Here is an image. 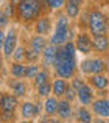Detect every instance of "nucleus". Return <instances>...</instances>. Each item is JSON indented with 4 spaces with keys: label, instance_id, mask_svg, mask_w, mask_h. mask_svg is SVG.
<instances>
[{
    "label": "nucleus",
    "instance_id": "33",
    "mask_svg": "<svg viewBox=\"0 0 109 123\" xmlns=\"http://www.w3.org/2000/svg\"><path fill=\"white\" fill-rule=\"evenodd\" d=\"M68 1H72V3H75V4L78 6H85V3H86V0H68Z\"/></svg>",
    "mask_w": 109,
    "mask_h": 123
},
{
    "label": "nucleus",
    "instance_id": "30",
    "mask_svg": "<svg viewBox=\"0 0 109 123\" xmlns=\"http://www.w3.org/2000/svg\"><path fill=\"white\" fill-rule=\"evenodd\" d=\"M64 98H67L68 101H71V103H75V101H78V93H76V90H75L72 86H68V89H67V92H65L64 94Z\"/></svg>",
    "mask_w": 109,
    "mask_h": 123
},
{
    "label": "nucleus",
    "instance_id": "19",
    "mask_svg": "<svg viewBox=\"0 0 109 123\" xmlns=\"http://www.w3.org/2000/svg\"><path fill=\"white\" fill-rule=\"evenodd\" d=\"M59 103H60V98L56 96L51 94L49 97L44 98L42 101V114L48 115L51 118H57V110H59Z\"/></svg>",
    "mask_w": 109,
    "mask_h": 123
},
{
    "label": "nucleus",
    "instance_id": "26",
    "mask_svg": "<svg viewBox=\"0 0 109 123\" xmlns=\"http://www.w3.org/2000/svg\"><path fill=\"white\" fill-rule=\"evenodd\" d=\"M33 92L35 93V97H38V98H41V100L49 97L51 94H52V81H48V82H45V84L37 86Z\"/></svg>",
    "mask_w": 109,
    "mask_h": 123
},
{
    "label": "nucleus",
    "instance_id": "7",
    "mask_svg": "<svg viewBox=\"0 0 109 123\" xmlns=\"http://www.w3.org/2000/svg\"><path fill=\"white\" fill-rule=\"evenodd\" d=\"M21 33L22 31H21V27H19V23L18 25H11L7 29L4 45H3V51H1V53H3L4 59L7 60V63L11 62L17 47L21 44Z\"/></svg>",
    "mask_w": 109,
    "mask_h": 123
},
{
    "label": "nucleus",
    "instance_id": "9",
    "mask_svg": "<svg viewBox=\"0 0 109 123\" xmlns=\"http://www.w3.org/2000/svg\"><path fill=\"white\" fill-rule=\"evenodd\" d=\"M7 90H10L11 93H14L15 96H18L21 100H25L30 96V92L33 90L31 82L27 81L26 78L23 79H18V78H12V77H7L4 81Z\"/></svg>",
    "mask_w": 109,
    "mask_h": 123
},
{
    "label": "nucleus",
    "instance_id": "29",
    "mask_svg": "<svg viewBox=\"0 0 109 123\" xmlns=\"http://www.w3.org/2000/svg\"><path fill=\"white\" fill-rule=\"evenodd\" d=\"M11 17L6 12V10L3 7H0V27L1 29H8L11 26Z\"/></svg>",
    "mask_w": 109,
    "mask_h": 123
},
{
    "label": "nucleus",
    "instance_id": "4",
    "mask_svg": "<svg viewBox=\"0 0 109 123\" xmlns=\"http://www.w3.org/2000/svg\"><path fill=\"white\" fill-rule=\"evenodd\" d=\"M87 15V30L92 36L109 34V14L102 8L93 7L86 10Z\"/></svg>",
    "mask_w": 109,
    "mask_h": 123
},
{
    "label": "nucleus",
    "instance_id": "32",
    "mask_svg": "<svg viewBox=\"0 0 109 123\" xmlns=\"http://www.w3.org/2000/svg\"><path fill=\"white\" fill-rule=\"evenodd\" d=\"M6 33H7V29H1L0 27V53L3 51V45H4V40H6Z\"/></svg>",
    "mask_w": 109,
    "mask_h": 123
},
{
    "label": "nucleus",
    "instance_id": "31",
    "mask_svg": "<svg viewBox=\"0 0 109 123\" xmlns=\"http://www.w3.org/2000/svg\"><path fill=\"white\" fill-rule=\"evenodd\" d=\"M6 64L7 60L4 59L3 53H0V81H6V74L8 75V70L6 71Z\"/></svg>",
    "mask_w": 109,
    "mask_h": 123
},
{
    "label": "nucleus",
    "instance_id": "22",
    "mask_svg": "<svg viewBox=\"0 0 109 123\" xmlns=\"http://www.w3.org/2000/svg\"><path fill=\"white\" fill-rule=\"evenodd\" d=\"M26 68L27 63H18V62H10L7 63V70H8V75L12 78L23 79L26 78Z\"/></svg>",
    "mask_w": 109,
    "mask_h": 123
},
{
    "label": "nucleus",
    "instance_id": "15",
    "mask_svg": "<svg viewBox=\"0 0 109 123\" xmlns=\"http://www.w3.org/2000/svg\"><path fill=\"white\" fill-rule=\"evenodd\" d=\"M93 52L98 56H108L109 55V36H93Z\"/></svg>",
    "mask_w": 109,
    "mask_h": 123
},
{
    "label": "nucleus",
    "instance_id": "6",
    "mask_svg": "<svg viewBox=\"0 0 109 123\" xmlns=\"http://www.w3.org/2000/svg\"><path fill=\"white\" fill-rule=\"evenodd\" d=\"M21 98L15 96L14 93L10 90H4V96H3V101L0 105V120L1 122H14L19 119L18 115V110L21 105Z\"/></svg>",
    "mask_w": 109,
    "mask_h": 123
},
{
    "label": "nucleus",
    "instance_id": "5",
    "mask_svg": "<svg viewBox=\"0 0 109 123\" xmlns=\"http://www.w3.org/2000/svg\"><path fill=\"white\" fill-rule=\"evenodd\" d=\"M109 71V62L106 56H85L79 62V73L85 77L93 74H106Z\"/></svg>",
    "mask_w": 109,
    "mask_h": 123
},
{
    "label": "nucleus",
    "instance_id": "27",
    "mask_svg": "<svg viewBox=\"0 0 109 123\" xmlns=\"http://www.w3.org/2000/svg\"><path fill=\"white\" fill-rule=\"evenodd\" d=\"M42 68L41 63H27V68H26V79L27 81H33L35 78V75L40 73V70Z\"/></svg>",
    "mask_w": 109,
    "mask_h": 123
},
{
    "label": "nucleus",
    "instance_id": "25",
    "mask_svg": "<svg viewBox=\"0 0 109 123\" xmlns=\"http://www.w3.org/2000/svg\"><path fill=\"white\" fill-rule=\"evenodd\" d=\"M27 47H26V43L23 41L17 47L15 52L12 55V62H18V63H27Z\"/></svg>",
    "mask_w": 109,
    "mask_h": 123
},
{
    "label": "nucleus",
    "instance_id": "3",
    "mask_svg": "<svg viewBox=\"0 0 109 123\" xmlns=\"http://www.w3.org/2000/svg\"><path fill=\"white\" fill-rule=\"evenodd\" d=\"M75 33L71 27V19L64 12L63 10L57 11V15L55 18V27H53V33L49 37V43L56 47L64 45L67 41H74Z\"/></svg>",
    "mask_w": 109,
    "mask_h": 123
},
{
    "label": "nucleus",
    "instance_id": "1",
    "mask_svg": "<svg viewBox=\"0 0 109 123\" xmlns=\"http://www.w3.org/2000/svg\"><path fill=\"white\" fill-rule=\"evenodd\" d=\"M52 71L56 77H61L68 81L79 73L78 51H76L74 41L70 40L64 45L59 47Z\"/></svg>",
    "mask_w": 109,
    "mask_h": 123
},
{
    "label": "nucleus",
    "instance_id": "12",
    "mask_svg": "<svg viewBox=\"0 0 109 123\" xmlns=\"http://www.w3.org/2000/svg\"><path fill=\"white\" fill-rule=\"evenodd\" d=\"M90 110L96 118L109 120V96H97V98L90 105Z\"/></svg>",
    "mask_w": 109,
    "mask_h": 123
},
{
    "label": "nucleus",
    "instance_id": "20",
    "mask_svg": "<svg viewBox=\"0 0 109 123\" xmlns=\"http://www.w3.org/2000/svg\"><path fill=\"white\" fill-rule=\"evenodd\" d=\"M94 114L92 112L90 107L86 105H80L75 107V115H74V120L79 123H92L94 122Z\"/></svg>",
    "mask_w": 109,
    "mask_h": 123
},
{
    "label": "nucleus",
    "instance_id": "36",
    "mask_svg": "<svg viewBox=\"0 0 109 123\" xmlns=\"http://www.w3.org/2000/svg\"><path fill=\"white\" fill-rule=\"evenodd\" d=\"M104 1H105V4L106 6H109V0H104Z\"/></svg>",
    "mask_w": 109,
    "mask_h": 123
},
{
    "label": "nucleus",
    "instance_id": "13",
    "mask_svg": "<svg viewBox=\"0 0 109 123\" xmlns=\"http://www.w3.org/2000/svg\"><path fill=\"white\" fill-rule=\"evenodd\" d=\"M76 93H78V103L80 105L90 107L93 104V101L97 98V92L89 82H86L82 88H79Z\"/></svg>",
    "mask_w": 109,
    "mask_h": 123
},
{
    "label": "nucleus",
    "instance_id": "17",
    "mask_svg": "<svg viewBox=\"0 0 109 123\" xmlns=\"http://www.w3.org/2000/svg\"><path fill=\"white\" fill-rule=\"evenodd\" d=\"M57 49H59V47L51 44V43L45 47V49L41 53V59H40L41 66L45 67V68H51L52 70L53 63H55V59H56V55H57Z\"/></svg>",
    "mask_w": 109,
    "mask_h": 123
},
{
    "label": "nucleus",
    "instance_id": "10",
    "mask_svg": "<svg viewBox=\"0 0 109 123\" xmlns=\"http://www.w3.org/2000/svg\"><path fill=\"white\" fill-rule=\"evenodd\" d=\"M74 43L76 47V51L83 56H92L94 53L93 52V36L86 29H80L75 34Z\"/></svg>",
    "mask_w": 109,
    "mask_h": 123
},
{
    "label": "nucleus",
    "instance_id": "18",
    "mask_svg": "<svg viewBox=\"0 0 109 123\" xmlns=\"http://www.w3.org/2000/svg\"><path fill=\"white\" fill-rule=\"evenodd\" d=\"M87 82L92 85L96 92H106L109 86V77L106 74H93L86 77Z\"/></svg>",
    "mask_w": 109,
    "mask_h": 123
},
{
    "label": "nucleus",
    "instance_id": "24",
    "mask_svg": "<svg viewBox=\"0 0 109 123\" xmlns=\"http://www.w3.org/2000/svg\"><path fill=\"white\" fill-rule=\"evenodd\" d=\"M53 77H55V74H53V71L51 70V68H45V67H42V68L40 70L38 74L35 75V78L31 81L33 90H34L37 86H40V85L45 84V82H48V81H52Z\"/></svg>",
    "mask_w": 109,
    "mask_h": 123
},
{
    "label": "nucleus",
    "instance_id": "8",
    "mask_svg": "<svg viewBox=\"0 0 109 123\" xmlns=\"http://www.w3.org/2000/svg\"><path fill=\"white\" fill-rule=\"evenodd\" d=\"M42 101L44 100H41L38 97H35L34 100H29V98L22 100L19 110H18L19 119H22V120H34V119L40 118L44 112Z\"/></svg>",
    "mask_w": 109,
    "mask_h": 123
},
{
    "label": "nucleus",
    "instance_id": "14",
    "mask_svg": "<svg viewBox=\"0 0 109 123\" xmlns=\"http://www.w3.org/2000/svg\"><path fill=\"white\" fill-rule=\"evenodd\" d=\"M75 115V105L74 103L68 101L67 98H60L59 103V110H57V118L60 119V122H70L74 120Z\"/></svg>",
    "mask_w": 109,
    "mask_h": 123
},
{
    "label": "nucleus",
    "instance_id": "28",
    "mask_svg": "<svg viewBox=\"0 0 109 123\" xmlns=\"http://www.w3.org/2000/svg\"><path fill=\"white\" fill-rule=\"evenodd\" d=\"M87 82V79H86V77L85 75H82L80 73H78V74L75 75L74 78H71L70 79V84H71V86L75 89V90H78L79 88H82L83 85Z\"/></svg>",
    "mask_w": 109,
    "mask_h": 123
},
{
    "label": "nucleus",
    "instance_id": "23",
    "mask_svg": "<svg viewBox=\"0 0 109 123\" xmlns=\"http://www.w3.org/2000/svg\"><path fill=\"white\" fill-rule=\"evenodd\" d=\"M63 12L70 18L71 21H78L79 17L83 12V8H82V6H78V4H75V3H72V1L67 0L64 7H63Z\"/></svg>",
    "mask_w": 109,
    "mask_h": 123
},
{
    "label": "nucleus",
    "instance_id": "38",
    "mask_svg": "<svg viewBox=\"0 0 109 123\" xmlns=\"http://www.w3.org/2000/svg\"><path fill=\"white\" fill-rule=\"evenodd\" d=\"M108 36H109V34H108Z\"/></svg>",
    "mask_w": 109,
    "mask_h": 123
},
{
    "label": "nucleus",
    "instance_id": "21",
    "mask_svg": "<svg viewBox=\"0 0 109 123\" xmlns=\"http://www.w3.org/2000/svg\"><path fill=\"white\" fill-rule=\"evenodd\" d=\"M68 86H70V81L68 79L55 75L52 79V94L59 97V98H63L65 92H67V89H68Z\"/></svg>",
    "mask_w": 109,
    "mask_h": 123
},
{
    "label": "nucleus",
    "instance_id": "35",
    "mask_svg": "<svg viewBox=\"0 0 109 123\" xmlns=\"http://www.w3.org/2000/svg\"><path fill=\"white\" fill-rule=\"evenodd\" d=\"M7 1H10V3H11V4H15V6H17L18 3H19V1H21V0H7Z\"/></svg>",
    "mask_w": 109,
    "mask_h": 123
},
{
    "label": "nucleus",
    "instance_id": "11",
    "mask_svg": "<svg viewBox=\"0 0 109 123\" xmlns=\"http://www.w3.org/2000/svg\"><path fill=\"white\" fill-rule=\"evenodd\" d=\"M33 33L40 36H45V37H51V34L53 33V27H55V19L52 18L51 12L44 14L42 17H40L33 25Z\"/></svg>",
    "mask_w": 109,
    "mask_h": 123
},
{
    "label": "nucleus",
    "instance_id": "37",
    "mask_svg": "<svg viewBox=\"0 0 109 123\" xmlns=\"http://www.w3.org/2000/svg\"><path fill=\"white\" fill-rule=\"evenodd\" d=\"M108 93H109V86H108Z\"/></svg>",
    "mask_w": 109,
    "mask_h": 123
},
{
    "label": "nucleus",
    "instance_id": "2",
    "mask_svg": "<svg viewBox=\"0 0 109 123\" xmlns=\"http://www.w3.org/2000/svg\"><path fill=\"white\" fill-rule=\"evenodd\" d=\"M46 12H49V10L44 0H21L17 4L15 21L23 26H31L40 17Z\"/></svg>",
    "mask_w": 109,
    "mask_h": 123
},
{
    "label": "nucleus",
    "instance_id": "16",
    "mask_svg": "<svg viewBox=\"0 0 109 123\" xmlns=\"http://www.w3.org/2000/svg\"><path fill=\"white\" fill-rule=\"evenodd\" d=\"M25 43H26V45L30 49H33L34 52L41 55L42 51L45 49V47L49 44V38L45 37V36H40V34H35V33H31Z\"/></svg>",
    "mask_w": 109,
    "mask_h": 123
},
{
    "label": "nucleus",
    "instance_id": "34",
    "mask_svg": "<svg viewBox=\"0 0 109 123\" xmlns=\"http://www.w3.org/2000/svg\"><path fill=\"white\" fill-rule=\"evenodd\" d=\"M3 96H4V90L0 89V105H1V101H3Z\"/></svg>",
    "mask_w": 109,
    "mask_h": 123
}]
</instances>
